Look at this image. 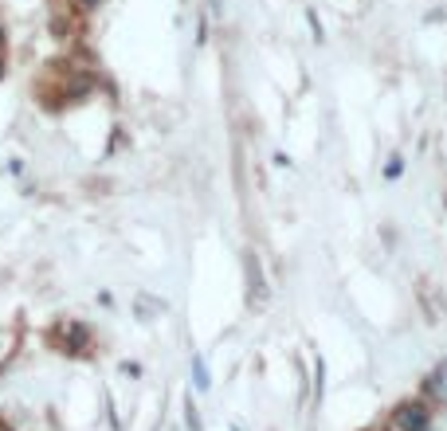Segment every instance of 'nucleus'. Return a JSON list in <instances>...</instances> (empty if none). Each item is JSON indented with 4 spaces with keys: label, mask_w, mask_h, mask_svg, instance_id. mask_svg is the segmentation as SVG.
Returning <instances> with one entry per match:
<instances>
[{
    "label": "nucleus",
    "mask_w": 447,
    "mask_h": 431,
    "mask_svg": "<svg viewBox=\"0 0 447 431\" xmlns=\"http://www.w3.org/2000/svg\"><path fill=\"white\" fill-rule=\"evenodd\" d=\"M0 48H4V24H0Z\"/></svg>",
    "instance_id": "20e7f679"
},
{
    "label": "nucleus",
    "mask_w": 447,
    "mask_h": 431,
    "mask_svg": "<svg viewBox=\"0 0 447 431\" xmlns=\"http://www.w3.org/2000/svg\"><path fill=\"white\" fill-rule=\"evenodd\" d=\"M79 4H83L86 12H91V8H98V0H79Z\"/></svg>",
    "instance_id": "7ed1b4c3"
},
{
    "label": "nucleus",
    "mask_w": 447,
    "mask_h": 431,
    "mask_svg": "<svg viewBox=\"0 0 447 431\" xmlns=\"http://www.w3.org/2000/svg\"><path fill=\"white\" fill-rule=\"evenodd\" d=\"M397 423L400 431H432V416H428L424 404H404L397 412Z\"/></svg>",
    "instance_id": "f257e3e1"
},
{
    "label": "nucleus",
    "mask_w": 447,
    "mask_h": 431,
    "mask_svg": "<svg viewBox=\"0 0 447 431\" xmlns=\"http://www.w3.org/2000/svg\"><path fill=\"white\" fill-rule=\"evenodd\" d=\"M67 337H71V353H83V349H86V341H91L83 325H67Z\"/></svg>",
    "instance_id": "f03ea898"
},
{
    "label": "nucleus",
    "mask_w": 447,
    "mask_h": 431,
    "mask_svg": "<svg viewBox=\"0 0 447 431\" xmlns=\"http://www.w3.org/2000/svg\"><path fill=\"white\" fill-rule=\"evenodd\" d=\"M0 79H4V59H0Z\"/></svg>",
    "instance_id": "39448f33"
}]
</instances>
